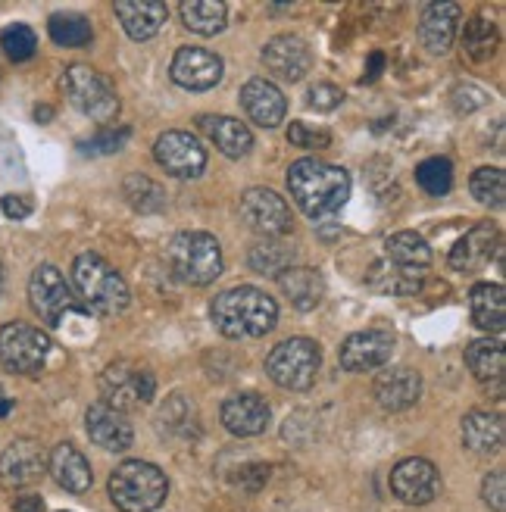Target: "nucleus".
<instances>
[{"label": "nucleus", "mask_w": 506, "mask_h": 512, "mask_svg": "<svg viewBox=\"0 0 506 512\" xmlns=\"http://www.w3.org/2000/svg\"><path fill=\"white\" fill-rule=\"evenodd\" d=\"M288 191L313 222L335 219L350 197V175L341 166L303 157L288 169Z\"/></svg>", "instance_id": "1"}, {"label": "nucleus", "mask_w": 506, "mask_h": 512, "mask_svg": "<svg viewBox=\"0 0 506 512\" xmlns=\"http://www.w3.org/2000/svg\"><path fill=\"white\" fill-rule=\"evenodd\" d=\"M210 319L219 335L232 341L263 338L278 322V303L260 288L241 285V288H229L216 294L210 306Z\"/></svg>", "instance_id": "2"}, {"label": "nucleus", "mask_w": 506, "mask_h": 512, "mask_svg": "<svg viewBox=\"0 0 506 512\" xmlns=\"http://www.w3.org/2000/svg\"><path fill=\"white\" fill-rule=\"evenodd\" d=\"M72 291L82 300L88 313L97 316H119L132 300L125 278L104 260L100 253H79L72 263Z\"/></svg>", "instance_id": "3"}, {"label": "nucleus", "mask_w": 506, "mask_h": 512, "mask_svg": "<svg viewBox=\"0 0 506 512\" xmlns=\"http://www.w3.org/2000/svg\"><path fill=\"white\" fill-rule=\"evenodd\" d=\"M107 491L122 512H154L166 503L169 481L160 466L144 463V459H125L113 469Z\"/></svg>", "instance_id": "4"}, {"label": "nucleus", "mask_w": 506, "mask_h": 512, "mask_svg": "<svg viewBox=\"0 0 506 512\" xmlns=\"http://www.w3.org/2000/svg\"><path fill=\"white\" fill-rule=\"evenodd\" d=\"M60 91L66 94V100L75 110L97 125H110L119 116L116 88L110 85L107 75H100L97 69H91L85 63L66 66L63 79H60Z\"/></svg>", "instance_id": "5"}, {"label": "nucleus", "mask_w": 506, "mask_h": 512, "mask_svg": "<svg viewBox=\"0 0 506 512\" xmlns=\"http://www.w3.org/2000/svg\"><path fill=\"white\" fill-rule=\"evenodd\" d=\"M169 266L185 285H213L222 275V247L207 232H182L169 244Z\"/></svg>", "instance_id": "6"}, {"label": "nucleus", "mask_w": 506, "mask_h": 512, "mask_svg": "<svg viewBox=\"0 0 506 512\" xmlns=\"http://www.w3.org/2000/svg\"><path fill=\"white\" fill-rule=\"evenodd\" d=\"M322 369V350L310 338H288L266 356V375L285 391H310Z\"/></svg>", "instance_id": "7"}, {"label": "nucleus", "mask_w": 506, "mask_h": 512, "mask_svg": "<svg viewBox=\"0 0 506 512\" xmlns=\"http://www.w3.org/2000/svg\"><path fill=\"white\" fill-rule=\"evenodd\" d=\"M100 394L110 409L116 413H129V409L147 406L157 394V378L147 366L132 360H116L100 372Z\"/></svg>", "instance_id": "8"}, {"label": "nucleus", "mask_w": 506, "mask_h": 512, "mask_svg": "<svg viewBox=\"0 0 506 512\" xmlns=\"http://www.w3.org/2000/svg\"><path fill=\"white\" fill-rule=\"evenodd\" d=\"M29 303L35 316L47 325V328H57L63 322L66 313H88L82 300L75 297L72 285L66 281V275L57 266H38L29 278Z\"/></svg>", "instance_id": "9"}, {"label": "nucleus", "mask_w": 506, "mask_h": 512, "mask_svg": "<svg viewBox=\"0 0 506 512\" xmlns=\"http://www.w3.org/2000/svg\"><path fill=\"white\" fill-rule=\"evenodd\" d=\"M50 353V338L41 328L25 322L0 325V369L10 375H35L44 369Z\"/></svg>", "instance_id": "10"}, {"label": "nucleus", "mask_w": 506, "mask_h": 512, "mask_svg": "<svg viewBox=\"0 0 506 512\" xmlns=\"http://www.w3.org/2000/svg\"><path fill=\"white\" fill-rule=\"evenodd\" d=\"M241 222L263 238H285L291 232V207L282 194H275L272 188H250L241 194Z\"/></svg>", "instance_id": "11"}, {"label": "nucleus", "mask_w": 506, "mask_h": 512, "mask_svg": "<svg viewBox=\"0 0 506 512\" xmlns=\"http://www.w3.org/2000/svg\"><path fill=\"white\" fill-rule=\"evenodd\" d=\"M154 157L172 178H182V182H191V178L204 175V169H207L204 144H200L191 132H179V128L163 132L157 138Z\"/></svg>", "instance_id": "12"}, {"label": "nucleus", "mask_w": 506, "mask_h": 512, "mask_svg": "<svg viewBox=\"0 0 506 512\" xmlns=\"http://www.w3.org/2000/svg\"><path fill=\"white\" fill-rule=\"evenodd\" d=\"M391 491L400 503L425 506L441 494V475L435 463H428L422 456L403 459V463L391 469Z\"/></svg>", "instance_id": "13"}, {"label": "nucleus", "mask_w": 506, "mask_h": 512, "mask_svg": "<svg viewBox=\"0 0 506 512\" xmlns=\"http://www.w3.org/2000/svg\"><path fill=\"white\" fill-rule=\"evenodd\" d=\"M222 57H216L213 50L204 47H182L179 54L172 57L169 75L172 82L185 88V91H210L222 82Z\"/></svg>", "instance_id": "14"}, {"label": "nucleus", "mask_w": 506, "mask_h": 512, "mask_svg": "<svg viewBox=\"0 0 506 512\" xmlns=\"http://www.w3.org/2000/svg\"><path fill=\"white\" fill-rule=\"evenodd\" d=\"M394 353V335L382 328H369V331H357L350 335L341 350L338 360L347 372H369V369H382L391 363Z\"/></svg>", "instance_id": "15"}, {"label": "nucleus", "mask_w": 506, "mask_h": 512, "mask_svg": "<svg viewBox=\"0 0 506 512\" xmlns=\"http://www.w3.org/2000/svg\"><path fill=\"white\" fill-rule=\"evenodd\" d=\"M263 66L278 82H300L313 69V50L297 35H278L263 47Z\"/></svg>", "instance_id": "16"}, {"label": "nucleus", "mask_w": 506, "mask_h": 512, "mask_svg": "<svg viewBox=\"0 0 506 512\" xmlns=\"http://www.w3.org/2000/svg\"><path fill=\"white\" fill-rule=\"evenodd\" d=\"M47 475V453L38 441H13L0 453V484L7 488H29Z\"/></svg>", "instance_id": "17"}, {"label": "nucleus", "mask_w": 506, "mask_h": 512, "mask_svg": "<svg viewBox=\"0 0 506 512\" xmlns=\"http://www.w3.org/2000/svg\"><path fill=\"white\" fill-rule=\"evenodd\" d=\"M222 428L235 434V438H257L272 422V409L260 394H232L219 409Z\"/></svg>", "instance_id": "18"}, {"label": "nucleus", "mask_w": 506, "mask_h": 512, "mask_svg": "<svg viewBox=\"0 0 506 512\" xmlns=\"http://www.w3.org/2000/svg\"><path fill=\"white\" fill-rule=\"evenodd\" d=\"M372 394L378 400V406L388 409V413H403L419 403L422 397V375L410 366H391L382 369L372 384Z\"/></svg>", "instance_id": "19"}, {"label": "nucleus", "mask_w": 506, "mask_h": 512, "mask_svg": "<svg viewBox=\"0 0 506 512\" xmlns=\"http://www.w3.org/2000/svg\"><path fill=\"white\" fill-rule=\"evenodd\" d=\"M85 428H88V438L100 447V450H110V453H125L135 444V428L132 422L125 419V413H116L107 403H94L88 406L85 413Z\"/></svg>", "instance_id": "20"}, {"label": "nucleus", "mask_w": 506, "mask_h": 512, "mask_svg": "<svg viewBox=\"0 0 506 512\" xmlns=\"http://www.w3.org/2000/svg\"><path fill=\"white\" fill-rule=\"evenodd\" d=\"M241 107L257 125L275 128V125H282V119L288 113V100H285L282 88H278L275 82H269V79H250L241 88Z\"/></svg>", "instance_id": "21"}, {"label": "nucleus", "mask_w": 506, "mask_h": 512, "mask_svg": "<svg viewBox=\"0 0 506 512\" xmlns=\"http://www.w3.org/2000/svg\"><path fill=\"white\" fill-rule=\"evenodd\" d=\"M47 472L69 494H88L91 484H94L88 459H85V453L75 444H57L54 450H50Z\"/></svg>", "instance_id": "22"}, {"label": "nucleus", "mask_w": 506, "mask_h": 512, "mask_svg": "<svg viewBox=\"0 0 506 512\" xmlns=\"http://www.w3.org/2000/svg\"><path fill=\"white\" fill-rule=\"evenodd\" d=\"M460 4H428L419 19V38L428 54H447L460 29Z\"/></svg>", "instance_id": "23"}, {"label": "nucleus", "mask_w": 506, "mask_h": 512, "mask_svg": "<svg viewBox=\"0 0 506 512\" xmlns=\"http://www.w3.org/2000/svg\"><path fill=\"white\" fill-rule=\"evenodd\" d=\"M494 250H500V235L491 222L475 225L472 232H466L450 250V266L457 272H475L478 266H485Z\"/></svg>", "instance_id": "24"}, {"label": "nucleus", "mask_w": 506, "mask_h": 512, "mask_svg": "<svg viewBox=\"0 0 506 512\" xmlns=\"http://www.w3.org/2000/svg\"><path fill=\"white\" fill-rule=\"evenodd\" d=\"M116 16L132 41H147L160 32V25L169 16V7L163 0H119Z\"/></svg>", "instance_id": "25"}, {"label": "nucleus", "mask_w": 506, "mask_h": 512, "mask_svg": "<svg viewBox=\"0 0 506 512\" xmlns=\"http://www.w3.org/2000/svg\"><path fill=\"white\" fill-rule=\"evenodd\" d=\"M197 128L225 153V157H232V160L247 157L250 147H253V132L241 119H232V116H200Z\"/></svg>", "instance_id": "26"}, {"label": "nucleus", "mask_w": 506, "mask_h": 512, "mask_svg": "<svg viewBox=\"0 0 506 512\" xmlns=\"http://www.w3.org/2000/svg\"><path fill=\"white\" fill-rule=\"evenodd\" d=\"M463 431V444L478 453V456H494L503 450V419L497 413H485V409H475V413H469L460 425Z\"/></svg>", "instance_id": "27"}, {"label": "nucleus", "mask_w": 506, "mask_h": 512, "mask_svg": "<svg viewBox=\"0 0 506 512\" xmlns=\"http://www.w3.org/2000/svg\"><path fill=\"white\" fill-rule=\"evenodd\" d=\"M469 306H472L475 328L488 331V335H500V331L506 328V291H503V285H491V281L475 285L469 294Z\"/></svg>", "instance_id": "28"}, {"label": "nucleus", "mask_w": 506, "mask_h": 512, "mask_svg": "<svg viewBox=\"0 0 506 512\" xmlns=\"http://www.w3.org/2000/svg\"><path fill=\"white\" fill-rule=\"evenodd\" d=\"M278 285H282L285 297L303 313L316 310L325 297V278L310 266H291L288 272L278 275Z\"/></svg>", "instance_id": "29"}, {"label": "nucleus", "mask_w": 506, "mask_h": 512, "mask_svg": "<svg viewBox=\"0 0 506 512\" xmlns=\"http://www.w3.org/2000/svg\"><path fill=\"white\" fill-rule=\"evenodd\" d=\"M466 366L472 372L475 381L491 384V381H503V369H506V350L497 338H482L472 341L466 347Z\"/></svg>", "instance_id": "30"}, {"label": "nucleus", "mask_w": 506, "mask_h": 512, "mask_svg": "<svg viewBox=\"0 0 506 512\" xmlns=\"http://www.w3.org/2000/svg\"><path fill=\"white\" fill-rule=\"evenodd\" d=\"M385 256H388V263L397 269L425 272V266L432 263V247H428L425 238L416 232H397L385 241Z\"/></svg>", "instance_id": "31"}, {"label": "nucleus", "mask_w": 506, "mask_h": 512, "mask_svg": "<svg viewBox=\"0 0 506 512\" xmlns=\"http://www.w3.org/2000/svg\"><path fill=\"white\" fill-rule=\"evenodd\" d=\"M179 13L188 29L204 38L219 35L229 22V7L222 0H185V4H179Z\"/></svg>", "instance_id": "32"}, {"label": "nucleus", "mask_w": 506, "mask_h": 512, "mask_svg": "<svg viewBox=\"0 0 506 512\" xmlns=\"http://www.w3.org/2000/svg\"><path fill=\"white\" fill-rule=\"evenodd\" d=\"M294 256H297V250L288 241H282V238H266L263 244H257V247L250 250L247 263H250L253 272L275 275L278 278V275L288 272L294 266Z\"/></svg>", "instance_id": "33"}, {"label": "nucleus", "mask_w": 506, "mask_h": 512, "mask_svg": "<svg viewBox=\"0 0 506 512\" xmlns=\"http://www.w3.org/2000/svg\"><path fill=\"white\" fill-rule=\"evenodd\" d=\"M47 35L60 47H88L94 29L82 13H54L47 19Z\"/></svg>", "instance_id": "34"}, {"label": "nucleus", "mask_w": 506, "mask_h": 512, "mask_svg": "<svg viewBox=\"0 0 506 512\" xmlns=\"http://www.w3.org/2000/svg\"><path fill=\"white\" fill-rule=\"evenodd\" d=\"M497 25L488 16H472L463 29V50L475 63H488L497 54Z\"/></svg>", "instance_id": "35"}, {"label": "nucleus", "mask_w": 506, "mask_h": 512, "mask_svg": "<svg viewBox=\"0 0 506 512\" xmlns=\"http://www.w3.org/2000/svg\"><path fill=\"white\" fill-rule=\"evenodd\" d=\"M122 194L129 207L138 213H163L166 210V191L147 175H129L122 182Z\"/></svg>", "instance_id": "36"}, {"label": "nucleus", "mask_w": 506, "mask_h": 512, "mask_svg": "<svg viewBox=\"0 0 506 512\" xmlns=\"http://www.w3.org/2000/svg\"><path fill=\"white\" fill-rule=\"evenodd\" d=\"M472 197L488 210H500L506 203V175L497 166H478L469 178Z\"/></svg>", "instance_id": "37"}, {"label": "nucleus", "mask_w": 506, "mask_h": 512, "mask_svg": "<svg viewBox=\"0 0 506 512\" xmlns=\"http://www.w3.org/2000/svg\"><path fill=\"white\" fill-rule=\"evenodd\" d=\"M416 185L432 194V197H444L453 188V163L447 157H428L416 166Z\"/></svg>", "instance_id": "38"}, {"label": "nucleus", "mask_w": 506, "mask_h": 512, "mask_svg": "<svg viewBox=\"0 0 506 512\" xmlns=\"http://www.w3.org/2000/svg\"><path fill=\"white\" fill-rule=\"evenodd\" d=\"M160 422L166 431L188 438V434H197V409L185 394H172L166 406L160 409Z\"/></svg>", "instance_id": "39"}, {"label": "nucleus", "mask_w": 506, "mask_h": 512, "mask_svg": "<svg viewBox=\"0 0 506 512\" xmlns=\"http://www.w3.org/2000/svg\"><path fill=\"white\" fill-rule=\"evenodd\" d=\"M0 50H4V57L10 63H25V60H32L38 54V38H35V32L29 29V25L13 22V25H7L4 32H0Z\"/></svg>", "instance_id": "40"}, {"label": "nucleus", "mask_w": 506, "mask_h": 512, "mask_svg": "<svg viewBox=\"0 0 506 512\" xmlns=\"http://www.w3.org/2000/svg\"><path fill=\"white\" fill-rule=\"evenodd\" d=\"M288 141H291L294 147L325 150L328 144H332V132H328V128L307 125V122H291V128H288Z\"/></svg>", "instance_id": "41"}, {"label": "nucleus", "mask_w": 506, "mask_h": 512, "mask_svg": "<svg viewBox=\"0 0 506 512\" xmlns=\"http://www.w3.org/2000/svg\"><path fill=\"white\" fill-rule=\"evenodd\" d=\"M129 128H116V132H100L94 135L91 141H82L79 150L85 153V157H100V153H116L125 141H129Z\"/></svg>", "instance_id": "42"}, {"label": "nucleus", "mask_w": 506, "mask_h": 512, "mask_svg": "<svg viewBox=\"0 0 506 512\" xmlns=\"http://www.w3.org/2000/svg\"><path fill=\"white\" fill-rule=\"evenodd\" d=\"M307 104L316 113H332V110H338L344 104V91L338 85H332V82H319V85L310 88Z\"/></svg>", "instance_id": "43"}, {"label": "nucleus", "mask_w": 506, "mask_h": 512, "mask_svg": "<svg viewBox=\"0 0 506 512\" xmlns=\"http://www.w3.org/2000/svg\"><path fill=\"white\" fill-rule=\"evenodd\" d=\"M482 500L494 512L506 509V472L503 469H494V472L485 475V481H482Z\"/></svg>", "instance_id": "44"}, {"label": "nucleus", "mask_w": 506, "mask_h": 512, "mask_svg": "<svg viewBox=\"0 0 506 512\" xmlns=\"http://www.w3.org/2000/svg\"><path fill=\"white\" fill-rule=\"evenodd\" d=\"M485 94L482 91H478V88H472V85H460L457 91H453V110H457V113H472L475 107H482L485 104Z\"/></svg>", "instance_id": "45"}, {"label": "nucleus", "mask_w": 506, "mask_h": 512, "mask_svg": "<svg viewBox=\"0 0 506 512\" xmlns=\"http://www.w3.org/2000/svg\"><path fill=\"white\" fill-rule=\"evenodd\" d=\"M0 210H4V216L13 219V222L29 219L32 216V200L22 197V194H4V200H0Z\"/></svg>", "instance_id": "46"}, {"label": "nucleus", "mask_w": 506, "mask_h": 512, "mask_svg": "<svg viewBox=\"0 0 506 512\" xmlns=\"http://www.w3.org/2000/svg\"><path fill=\"white\" fill-rule=\"evenodd\" d=\"M266 481H269V466H247L244 475L238 478V484H241L244 491H250V494H257Z\"/></svg>", "instance_id": "47"}, {"label": "nucleus", "mask_w": 506, "mask_h": 512, "mask_svg": "<svg viewBox=\"0 0 506 512\" xmlns=\"http://www.w3.org/2000/svg\"><path fill=\"white\" fill-rule=\"evenodd\" d=\"M13 512H44V497L41 494H19L13 503Z\"/></svg>", "instance_id": "48"}, {"label": "nucleus", "mask_w": 506, "mask_h": 512, "mask_svg": "<svg viewBox=\"0 0 506 512\" xmlns=\"http://www.w3.org/2000/svg\"><path fill=\"white\" fill-rule=\"evenodd\" d=\"M382 66H385V54H372V60H369V72H366V82L378 79V75H382Z\"/></svg>", "instance_id": "49"}, {"label": "nucleus", "mask_w": 506, "mask_h": 512, "mask_svg": "<svg viewBox=\"0 0 506 512\" xmlns=\"http://www.w3.org/2000/svg\"><path fill=\"white\" fill-rule=\"evenodd\" d=\"M35 116H38V122H50V116H54V110H50V107H38V110H35Z\"/></svg>", "instance_id": "50"}, {"label": "nucleus", "mask_w": 506, "mask_h": 512, "mask_svg": "<svg viewBox=\"0 0 506 512\" xmlns=\"http://www.w3.org/2000/svg\"><path fill=\"white\" fill-rule=\"evenodd\" d=\"M7 291V275H4V263H0V297Z\"/></svg>", "instance_id": "51"}, {"label": "nucleus", "mask_w": 506, "mask_h": 512, "mask_svg": "<svg viewBox=\"0 0 506 512\" xmlns=\"http://www.w3.org/2000/svg\"><path fill=\"white\" fill-rule=\"evenodd\" d=\"M10 409H13V403H10V400H0V419H4V416L10 413Z\"/></svg>", "instance_id": "52"}]
</instances>
